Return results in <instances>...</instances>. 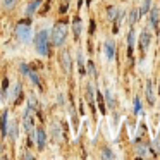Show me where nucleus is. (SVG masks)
Here are the masks:
<instances>
[{
    "mask_svg": "<svg viewBox=\"0 0 160 160\" xmlns=\"http://www.w3.org/2000/svg\"><path fill=\"white\" fill-rule=\"evenodd\" d=\"M150 31L148 29H143L141 31V36H139V48H141V52L145 53L146 50H148V47H150Z\"/></svg>",
    "mask_w": 160,
    "mask_h": 160,
    "instance_id": "obj_7",
    "label": "nucleus"
},
{
    "mask_svg": "<svg viewBox=\"0 0 160 160\" xmlns=\"http://www.w3.org/2000/svg\"><path fill=\"white\" fill-rule=\"evenodd\" d=\"M35 47H36V52L43 57H47L50 53V33L47 31V29H42V31L36 35Z\"/></svg>",
    "mask_w": 160,
    "mask_h": 160,
    "instance_id": "obj_2",
    "label": "nucleus"
},
{
    "mask_svg": "<svg viewBox=\"0 0 160 160\" xmlns=\"http://www.w3.org/2000/svg\"><path fill=\"white\" fill-rule=\"evenodd\" d=\"M0 128H2V136H7V110L2 114V122H0Z\"/></svg>",
    "mask_w": 160,
    "mask_h": 160,
    "instance_id": "obj_16",
    "label": "nucleus"
},
{
    "mask_svg": "<svg viewBox=\"0 0 160 160\" xmlns=\"http://www.w3.org/2000/svg\"><path fill=\"white\" fill-rule=\"evenodd\" d=\"M97 100H98V108H100V112L102 114H105V103H103V98H102V95L100 93H97Z\"/></svg>",
    "mask_w": 160,
    "mask_h": 160,
    "instance_id": "obj_21",
    "label": "nucleus"
},
{
    "mask_svg": "<svg viewBox=\"0 0 160 160\" xmlns=\"http://www.w3.org/2000/svg\"><path fill=\"white\" fill-rule=\"evenodd\" d=\"M16 134H18V128H16V126H12V129H11V139H16Z\"/></svg>",
    "mask_w": 160,
    "mask_h": 160,
    "instance_id": "obj_30",
    "label": "nucleus"
},
{
    "mask_svg": "<svg viewBox=\"0 0 160 160\" xmlns=\"http://www.w3.org/2000/svg\"><path fill=\"white\" fill-rule=\"evenodd\" d=\"M105 98H107L108 107H114V98H112V93H110V91H105Z\"/></svg>",
    "mask_w": 160,
    "mask_h": 160,
    "instance_id": "obj_25",
    "label": "nucleus"
},
{
    "mask_svg": "<svg viewBox=\"0 0 160 160\" xmlns=\"http://www.w3.org/2000/svg\"><path fill=\"white\" fill-rule=\"evenodd\" d=\"M139 19V9H132L131 11V18H129V26H134V22Z\"/></svg>",
    "mask_w": 160,
    "mask_h": 160,
    "instance_id": "obj_18",
    "label": "nucleus"
},
{
    "mask_svg": "<svg viewBox=\"0 0 160 160\" xmlns=\"http://www.w3.org/2000/svg\"><path fill=\"white\" fill-rule=\"evenodd\" d=\"M139 110H141V102H139L138 97H136L134 98V112H136V114H139Z\"/></svg>",
    "mask_w": 160,
    "mask_h": 160,
    "instance_id": "obj_26",
    "label": "nucleus"
},
{
    "mask_svg": "<svg viewBox=\"0 0 160 160\" xmlns=\"http://www.w3.org/2000/svg\"><path fill=\"white\" fill-rule=\"evenodd\" d=\"M152 152H150V146L145 143H136V157L139 158H150Z\"/></svg>",
    "mask_w": 160,
    "mask_h": 160,
    "instance_id": "obj_5",
    "label": "nucleus"
},
{
    "mask_svg": "<svg viewBox=\"0 0 160 160\" xmlns=\"http://www.w3.org/2000/svg\"><path fill=\"white\" fill-rule=\"evenodd\" d=\"M146 98H148V103L153 105L155 103V95H153V86H152V79L146 83Z\"/></svg>",
    "mask_w": 160,
    "mask_h": 160,
    "instance_id": "obj_13",
    "label": "nucleus"
},
{
    "mask_svg": "<svg viewBox=\"0 0 160 160\" xmlns=\"http://www.w3.org/2000/svg\"><path fill=\"white\" fill-rule=\"evenodd\" d=\"M153 148H155L157 152L160 153V136H157V138L153 139Z\"/></svg>",
    "mask_w": 160,
    "mask_h": 160,
    "instance_id": "obj_28",
    "label": "nucleus"
},
{
    "mask_svg": "<svg viewBox=\"0 0 160 160\" xmlns=\"http://www.w3.org/2000/svg\"><path fill=\"white\" fill-rule=\"evenodd\" d=\"M117 14H119V9L117 7H108L107 9V16H108V19H110V21H114V19L117 18Z\"/></svg>",
    "mask_w": 160,
    "mask_h": 160,
    "instance_id": "obj_20",
    "label": "nucleus"
},
{
    "mask_svg": "<svg viewBox=\"0 0 160 160\" xmlns=\"http://www.w3.org/2000/svg\"><path fill=\"white\" fill-rule=\"evenodd\" d=\"M86 98L90 102V105L95 108V93H93V84L91 83H88V86H86Z\"/></svg>",
    "mask_w": 160,
    "mask_h": 160,
    "instance_id": "obj_14",
    "label": "nucleus"
},
{
    "mask_svg": "<svg viewBox=\"0 0 160 160\" xmlns=\"http://www.w3.org/2000/svg\"><path fill=\"white\" fill-rule=\"evenodd\" d=\"M16 36H18L22 43L31 42V24H29V19L19 21L18 24H16Z\"/></svg>",
    "mask_w": 160,
    "mask_h": 160,
    "instance_id": "obj_3",
    "label": "nucleus"
},
{
    "mask_svg": "<svg viewBox=\"0 0 160 160\" xmlns=\"http://www.w3.org/2000/svg\"><path fill=\"white\" fill-rule=\"evenodd\" d=\"M16 4V0H4V7L5 9H12Z\"/></svg>",
    "mask_w": 160,
    "mask_h": 160,
    "instance_id": "obj_29",
    "label": "nucleus"
},
{
    "mask_svg": "<svg viewBox=\"0 0 160 160\" xmlns=\"http://www.w3.org/2000/svg\"><path fill=\"white\" fill-rule=\"evenodd\" d=\"M148 12H150V24L155 28L157 22H158V9H157V7H150Z\"/></svg>",
    "mask_w": 160,
    "mask_h": 160,
    "instance_id": "obj_12",
    "label": "nucleus"
},
{
    "mask_svg": "<svg viewBox=\"0 0 160 160\" xmlns=\"http://www.w3.org/2000/svg\"><path fill=\"white\" fill-rule=\"evenodd\" d=\"M67 38V24L66 22H57L50 33V42L53 47H62Z\"/></svg>",
    "mask_w": 160,
    "mask_h": 160,
    "instance_id": "obj_1",
    "label": "nucleus"
},
{
    "mask_svg": "<svg viewBox=\"0 0 160 160\" xmlns=\"http://www.w3.org/2000/svg\"><path fill=\"white\" fill-rule=\"evenodd\" d=\"M81 5H83V0H79V2H78V7L81 9Z\"/></svg>",
    "mask_w": 160,
    "mask_h": 160,
    "instance_id": "obj_31",
    "label": "nucleus"
},
{
    "mask_svg": "<svg viewBox=\"0 0 160 160\" xmlns=\"http://www.w3.org/2000/svg\"><path fill=\"white\" fill-rule=\"evenodd\" d=\"M78 67H79V74L83 76L86 72V67H84V60H83V53L78 52Z\"/></svg>",
    "mask_w": 160,
    "mask_h": 160,
    "instance_id": "obj_17",
    "label": "nucleus"
},
{
    "mask_svg": "<svg viewBox=\"0 0 160 160\" xmlns=\"http://www.w3.org/2000/svg\"><path fill=\"white\" fill-rule=\"evenodd\" d=\"M150 7H152V0H145V2H143V5H141V9H139V16L148 14Z\"/></svg>",
    "mask_w": 160,
    "mask_h": 160,
    "instance_id": "obj_19",
    "label": "nucleus"
},
{
    "mask_svg": "<svg viewBox=\"0 0 160 160\" xmlns=\"http://www.w3.org/2000/svg\"><path fill=\"white\" fill-rule=\"evenodd\" d=\"M81 28H83V24H81V19H79V18H74V21H72L74 40H79V36H81Z\"/></svg>",
    "mask_w": 160,
    "mask_h": 160,
    "instance_id": "obj_10",
    "label": "nucleus"
},
{
    "mask_svg": "<svg viewBox=\"0 0 160 160\" xmlns=\"http://www.w3.org/2000/svg\"><path fill=\"white\" fill-rule=\"evenodd\" d=\"M42 2H43V0H33V2H29L28 7H26V18H31V16L38 11V7H40Z\"/></svg>",
    "mask_w": 160,
    "mask_h": 160,
    "instance_id": "obj_9",
    "label": "nucleus"
},
{
    "mask_svg": "<svg viewBox=\"0 0 160 160\" xmlns=\"http://www.w3.org/2000/svg\"><path fill=\"white\" fill-rule=\"evenodd\" d=\"M86 67H88V72H90V76H91V78L97 76V71H95V64H93V62H88V64H86Z\"/></svg>",
    "mask_w": 160,
    "mask_h": 160,
    "instance_id": "obj_24",
    "label": "nucleus"
},
{
    "mask_svg": "<svg viewBox=\"0 0 160 160\" xmlns=\"http://www.w3.org/2000/svg\"><path fill=\"white\" fill-rule=\"evenodd\" d=\"M19 69H21L22 74H26V76H28V72H29V69H31V67H29L28 64H21V66H19Z\"/></svg>",
    "mask_w": 160,
    "mask_h": 160,
    "instance_id": "obj_27",
    "label": "nucleus"
},
{
    "mask_svg": "<svg viewBox=\"0 0 160 160\" xmlns=\"http://www.w3.org/2000/svg\"><path fill=\"white\" fill-rule=\"evenodd\" d=\"M102 157H103V158H114V153H112L110 148H103L102 150Z\"/></svg>",
    "mask_w": 160,
    "mask_h": 160,
    "instance_id": "obj_23",
    "label": "nucleus"
},
{
    "mask_svg": "<svg viewBox=\"0 0 160 160\" xmlns=\"http://www.w3.org/2000/svg\"><path fill=\"white\" fill-rule=\"evenodd\" d=\"M67 7H69V0H62V4H60V7H59V12L60 14H66Z\"/></svg>",
    "mask_w": 160,
    "mask_h": 160,
    "instance_id": "obj_22",
    "label": "nucleus"
},
{
    "mask_svg": "<svg viewBox=\"0 0 160 160\" xmlns=\"http://www.w3.org/2000/svg\"><path fill=\"white\" fill-rule=\"evenodd\" d=\"M114 53H115L114 40H107V42H105V55H107V59L112 60V59H114Z\"/></svg>",
    "mask_w": 160,
    "mask_h": 160,
    "instance_id": "obj_8",
    "label": "nucleus"
},
{
    "mask_svg": "<svg viewBox=\"0 0 160 160\" xmlns=\"http://www.w3.org/2000/svg\"><path fill=\"white\" fill-rule=\"evenodd\" d=\"M28 76H29V79H31V83L35 84V86H38V88H42V83H40V76L35 72L33 69H29V72H28Z\"/></svg>",
    "mask_w": 160,
    "mask_h": 160,
    "instance_id": "obj_15",
    "label": "nucleus"
},
{
    "mask_svg": "<svg viewBox=\"0 0 160 160\" xmlns=\"http://www.w3.org/2000/svg\"><path fill=\"white\" fill-rule=\"evenodd\" d=\"M35 139H36V145H38V150H45V145H47V131L45 129L43 128L36 129Z\"/></svg>",
    "mask_w": 160,
    "mask_h": 160,
    "instance_id": "obj_4",
    "label": "nucleus"
},
{
    "mask_svg": "<svg viewBox=\"0 0 160 160\" xmlns=\"http://www.w3.org/2000/svg\"><path fill=\"white\" fill-rule=\"evenodd\" d=\"M0 98H2V93H0Z\"/></svg>",
    "mask_w": 160,
    "mask_h": 160,
    "instance_id": "obj_32",
    "label": "nucleus"
},
{
    "mask_svg": "<svg viewBox=\"0 0 160 160\" xmlns=\"http://www.w3.org/2000/svg\"><path fill=\"white\" fill-rule=\"evenodd\" d=\"M60 66H62V69L66 71V72H71L72 60H71V53L67 52V50H64V52L60 53Z\"/></svg>",
    "mask_w": 160,
    "mask_h": 160,
    "instance_id": "obj_6",
    "label": "nucleus"
},
{
    "mask_svg": "<svg viewBox=\"0 0 160 160\" xmlns=\"http://www.w3.org/2000/svg\"><path fill=\"white\" fill-rule=\"evenodd\" d=\"M132 47H134V29H129V35H128V55L132 57Z\"/></svg>",
    "mask_w": 160,
    "mask_h": 160,
    "instance_id": "obj_11",
    "label": "nucleus"
}]
</instances>
